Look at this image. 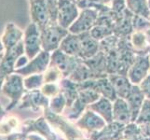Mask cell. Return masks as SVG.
Segmentation results:
<instances>
[{
    "mask_svg": "<svg viewBox=\"0 0 150 140\" xmlns=\"http://www.w3.org/2000/svg\"><path fill=\"white\" fill-rule=\"evenodd\" d=\"M42 111L43 116L49 122L51 127L63 134L66 140H75L76 138L84 137V132L81 131L76 125V123L74 124L67 117L63 116L62 114H56L52 112L49 107L45 108Z\"/></svg>",
    "mask_w": 150,
    "mask_h": 140,
    "instance_id": "cell-1",
    "label": "cell"
},
{
    "mask_svg": "<svg viewBox=\"0 0 150 140\" xmlns=\"http://www.w3.org/2000/svg\"><path fill=\"white\" fill-rule=\"evenodd\" d=\"M27 92L23 84V77L17 73H13L5 77L1 93L10 99L9 105L6 107L7 111H10L21 102L23 95Z\"/></svg>",
    "mask_w": 150,
    "mask_h": 140,
    "instance_id": "cell-2",
    "label": "cell"
},
{
    "mask_svg": "<svg viewBox=\"0 0 150 140\" xmlns=\"http://www.w3.org/2000/svg\"><path fill=\"white\" fill-rule=\"evenodd\" d=\"M68 34L69 30L62 27L58 23H50L41 30L42 50L50 53H53L60 48L62 41Z\"/></svg>",
    "mask_w": 150,
    "mask_h": 140,
    "instance_id": "cell-3",
    "label": "cell"
},
{
    "mask_svg": "<svg viewBox=\"0 0 150 140\" xmlns=\"http://www.w3.org/2000/svg\"><path fill=\"white\" fill-rule=\"evenodd\" d=\"M20 131L25 136L29 134H38L47 140H57L56 133L43 115L38 119H28L23 122Z\"/></svg>",
    "mask_w": 150,
    "mask_h": 140,
    "instance_id": "cell-4",
    "label": "cell"
},
{
    "mask_svg": "<svg viewBox=\"0 0 150 140\" xmlns=\"http://www.w3.org/2000/svg\"><path fill=\"white\" fill-rule=\"evenodd\" d=\"M23 45L25 55L31 60L37 56L42 50L41 42V30L37 24L31 23L23 32Z\"/></svg>",
    "mask_w": 150,
    "mask_h": 140,
    "instance_id": "cell-5",
    "label": "cell"
},
{
    "mask_svg": "<svg viewBox=\"0 0 150 140\" xmlns=\"http://www.w3.org/2000/svg\"><path fill=\"white\" fill-rule=\"evenodd\" d=\"M82 61L83 60L79 57L68 55L58 49L51 53L50 65L57 67L64 75V77H69Z\"/></svg>",
    "mask_w": 150,
    "mask_h": 140,
    "instance_id": "cell-6",
    "label": "cell"
},
{
    "mask_svg": "<svg viewBox=\"0 0 150 140\" xmlns=\"http://www.w3.org/2000/svg\"><path fill=\"white\" fill-rule=\"evenodd\" d=\"M98 17H99V11L97 9L93 8L81 9L79 17L69 27V32L76 35L90 32L96 24Z\"/></svg>",
    "mask_w": 150,
    "mask_h": 140,
    "instance_id": "cell-7",
    "label": "cell"
},
{
    "mask_svg": "<svg viewBox=\"0 0 150 140\" xmlns=\"http://www.w3.org/2000/svg\"><path fill=\"white\" fill-rule=\"evenodd\" d=\"M150 73L149 53L136 54L132 65L128 70L127 77L134 85H139L142 80Z\"/></svg>",
    "mask_w": 150,
    "mask_h": 140,
    "instance_id": "cell-8",
    "label": "cell"
},
{
    "mask_svg": "<svg viewBox=\"0 0 150 140\" xmlns=\"http://www.w3.org/2000/svg\"><path fill=\"white\" fill-rule=\"evenodd\" d=\"M50 53L41 50L37 56L29 60L24 66L15 70V73L23 76V77L34 74H43L50 66Z\"/></svg>",
    "mask_w": 150,
    "mask_h": 140,
    "instance_id": "cell-9",
    "label": "cell"
},
{
    "mask_svg": "<svg viewBox=\"0 0 150 140\" xmlns=\"http://www.w3.org/2000/svg\"><path fill=\"white\" fill-rule=\"evenodd\" d=\"M79 12L80 9L76 0H60L57 23L62 27L69 29V27L79 17Z\"/></svg>",
    "mask_w": 150,
    "mask_h": 140,
    "instance_id": "cell-10",
    "label": "cell"
},
{
    "mask_svg": "<svg viewBox=\"0 0 150 140\" xmlns=\"http://www.w3.org/2000/svg\"><path fill=\"white\" fill-rule=\"evenodd\" d=\"M76 125L81 131L90 136L92 133L102 130L106 125V122L97 113L91 110L90 108H87L81 117L76 122Z\"/></svg>",
    "mask_w": 150,
    "mask_h": 140,
    "instance_id": "cell-11",
    "label": "cell"
},
{
    "mask_svg": "<svg viewBox=\"0 0 150 140\" xmlns=\"http://www.w3.org/2000/svg\"><path fill=\"white\" fill-rule=\"evenodd\" d=\"M25 54L23 41L20 42L16 47L6 50L4 53L3 58L0 63V74L3 77H8L15 73L16 70V63L21 56Z\"/></svg>",
    "mask_w": 150,
    "mask_h": 140,
    "instance_id": "cell-12",
    "label": "cell"
},
{
    "mask_svg": "<svg viewBox=\"0 0 150 140\" xmlns=\"http://www.w3.org/2000/svg\"><path fill=\"white\" fill-rule=\"evenodd\" d=\"M50 107V98L45 96L40 90L27 91L24 93L18 107L20 109H29L33 111H38L39 109H45Z\"/></svg>",
    "mask_w": 150,
    "mask_h": 140,
    "instance_id": "cell-13",
    "label": "cell"
},
{
    "mask_svg": "<svg viewBox=\"0 0 150 140\" xmlns=\"http://www.w3.org/2000/svg\"><path fill=\"white\" fill-rule=\"evenodd\" d=\"M30 16L32 23L37 24L40 30L44 29L50 23H52L44 0H31Z\"/></svg>",
    "mask_w": 150,
    "mask_h": 140,
    "instance_id": "cell-14",
    "label": "cell"
},
{
    "mask_svg": "<svg viewBox=\"0 0 150 140\" xmlns=\"http://www.w3.org/2000/svg\"><path fill=\"white\" fill-rule=\"evenodd\" d=\"M125 125L116 122L106 123L102 130L91 134V140H120L122 139V130Z\"/></svg>",
    "mask_w": 150,
    "mask_h": 140,
    "instance_id": "cell-15",
    "label": "cell"
},
{
    "mask_svg": "<svg viewBox=\"0 0 150 140\" xmlns=\"http://www.w3.org/2000/svg\"><path fill=\"white\" fill-rule=\"evenodd\" d=\"M2 42L5 51L16 47L23 39V31L13 23H8L2 34Z\"/></svg>",
    "mask_w": 150,
    "mask_h": 140,
    "instance_id": "cell-16",
    "label": "cell"
},
{
    "mask_svg": "<svg viewBox=\"0 0 150 140\" xmlns=\"http://www.w3.org/2000/svg\"><path fill=\"white\" fill-rule=\"evenodd\" d=\"M81 40V49L79 58L83 61L92 58L100 51V41L91 37L90 32L79 35Z\"/></svg>",
    "mask_w": 150,
    "mask_h": 140,
    "instance_id": "cell-17",
    "label": "cell"
},
{
    "mask_svg": "<svg viewBox=\"0 0 150 140\" xmlns=\"http://www.w3.org/2000/svg\"><path fill=\"white\" fill-rule=\"evenodd\" d=\"M125 100L128 103L129 107L131 109L132 121V122H135L139 113H140L143 104L144 100H146V97H144L139 85H132L130 92H129V95L125 98Z\"/></svg>",
    "mask_w": 150,
    "mask_h": 140,
    "instance_id": "cell-18",
    "label": "cell"
},
{
    "mask_svg": "<svg viewBox=\"0 0 150 140\" xmlns=\"http://www.w3.org/2000/svg\"><path fill=\"white\" fill-rule=\"evenodd\" d=\"M113 122L126 125L132 121V113L125 99L117 97L113 102Z\"/></svg>",
    "mask_w": 150,
    "mask_h": 140,
    "instance_id": "cell-19",
    "label": "cell"
},
{
    "mask_svg": "<svg viewBox=\"0 0 150 140\" xmlns=\"http://www.w3.org/2000/svg\"><path fill=\"white\" fill-rule=\"evenodd\" d=\"M88 108L101 116L106 123L113 122V102L108 98L101 96L96 102L91 104Z\"/></svg>",
    "mask_w": 150,
    "mask_h": 140,
    "instance_id": "cell-20",
    "label": "cell"
},
{
    "mask_svg": "<svg viewBox=\"0 0 150 140\" xmlns=\"http://www.w3.org/2000/svg\"><path fill=\"white\" fill-rule=\"evenodd\" d=\"M108 79H109L112 86L114 87V90H115L117 97L125 99L133 85L129 80V77L126 75L109 74Z\"/></svg>",
    "mask_w": 150,
    "mask_h": 140,
    "instance_id": "cell-21",
    "label": "cell"
},
{
    "mask_svg": "<svg viewBox=\"0 0 150 140\" xmlns=\"http://www.w3.org/2000/svg\"><path fill=\"white\" fill-rule=\"evenodd\" d=\"M61 92L64 95L67 101V107H70L77 99L79 95V84L69 77H64L59 81Z\"/></svg>",
    "mask_w": 150,
    "mask_h": 140,
    "instance_id": "cell-22",
    "label": "cell"
},
{
    "mask_svg": "<svg viewBox=\"0 0 150 140\" xmlns=\"http://www.w3.org/2000/svg\"><path fill=\"white\" fill-rule=\"evenodd\" d=\"M59 49L68 55L79 57L81 49V40L79 35L72 34L69 32V34L62 41Z\"/></svg>",
    "mask_w": 150,
    "mask_h": 140,
    "instance_id": "cell-23",
    "label": "cell"
},
{
    "mask_svg": "<svg viewBox=\"0 0 150 140\" xmlns=\"http://www.w3.org/2000/svg\"><path fill=\"white\" fill-rule=\"evenodd\" d=\"M130 42L135 54H144L150 53V45L144 32L133 31L130 36Z\"/></svg>",
    "mask_w": 150,
    "mask_h": 140,
    "instance_id": "cell-24",
    "label": "cell"
},
{
    "mask_svg": "<svg viewBox=\"0 0 150 140\" xmlns=\"http://www.w3.org/2000/svg\"><path fill=\"white\" fill-rule=\"evenodd\" d=\"M127 9L133 15L150 19V6L148 0H125Z\"/></svg>",
    "mask_w": 150,
    "mask_h": 140,
    "instance_id": "cell-25",
    "label": "cell"
},
{
    "mask_svg": "<svg viewBox=\"0 0 150 140\" xmlns=\"http://www.w3.org/2000/svg\"><path fill=\"white\" fill-rule=\"evenodd\" d=\"M21 122L16 116L6 115L0 121V136H7L21 130Z\"/></svg>",
    "mask_w": 150,
    "mask_h": 140,
    "instance_id": "cell-26",
    "label": "cell"
},
{
    "mask_svg": "<svg viewBox=\"0 0 150 140\" xmlns=\"http://www.w3.org/2000/svg\"><path fill=\"white\" fill-rule=\"evenodd\" d=\"M143 134L140 127L136 122H130L123 127L122 139L125 140H141Z\"/></svg>",
    "mask_w": 150,
    "mask_h": 140,
    "instance_id": "cell-27",
    "label": "cell"
},
{
    "mask_svg": "<svg viewBox=\"0 0 150 140\" xmlns=\"http://www.w3.org/2000/svg\"><path fill=\"white\" fill-rule=\"evenodd\" d=\"M44 83L43 74H34L23 77V84L27 91L40 90Z\"/></svg>",
    "mask_w": 150,
    "mask_h": 140,
    "instance_id": "cell-28",
    "label": "cell"
},
{
    "mask_svg": "<svg viewBox=\"0 0 150 140\" xmlns=\"http://www.w3.org/2000/svg\"><path fill=\"white\" fill-rule=\"evenodd\" d=\"M90 34L91 35V37L95 38L98 41H102L103 39L106 38L107 37L114 35V30L113 28L107 26L105 24H100L96 23L94 25V27L90 31Z\"/></svg>",
    "mask_w": 150,
    "mask_h": 140,
    "instance_id": "cell-29",
    "label": "cell"
},
{
    "mask_svg": "<svg viewBox=\"0 0 150 140\" xmlns=\"http://www.w3.org/2000/svg\"><path fill=\"white\" fill-rule=\"evenodd\" d=\"M66 107H67L66 98L62 92H60L59 95H57L56 96L50 99L49 108L56 114H62L66 108Z\"/></svg>",
    "mask_w": 150,
    "mask_h": 140,
    "instance_id": "cell-30",
    "label": "cell"
},
{
    "mask_svg": "<svg viewBox=\"0 0 150 140\" xmlns=\"http://www.w3.org/2000/svg\"><path fill=\"white\" fill-rule=\"evenodd\" d=\"M44 82L50 83V82H59L62 79H64V75L62 72L55 66L50 65L48 69L44 73Z\"/></svg>",
    "mask_w": 150,
    "mask_h": 140,
    "instance_id": "cell-31",
    "label": "cell"
},
{
    "mask_svg": "<svg viewBox=\"0 0 150 140\" xmlns=\"http://www.w3.org/2000/svg\"><path fill=\"white\" fill-rule=\"evenodd\" d=\"M132 23L133 31L146 32L147 29L150 28V19L144 18L143 16H139V15H133Z\"/></svg>",
    "mask_w": 150,
    "mask_h": 140,
    "instance_id": "cell-32",
    "label": "cell"
},
{
    "mask_svg": "<svg viewBox=\"0 0 150 140\" xmlns=\"http://www.w3.org/2000/svg\"><path fill=\"white\" fill-rule=\"evenodd\" d=\"M40 91L48 98H52L59 95L61 92V88L59 82H50V83H44L43 86L40 88Z\"/></svg>",
    "mask_w": 150,
    "mask_h": 140,
    "instance_id": "cell-33",
    "label": "cell"
},
{
    "mask_svg": "<svg viewBox=\"0 0 150 140\" xmlns=\"http://www.w3.org/2000/svg\"><path fill=\"white\" fill-rule=\"evenodd\" d=\"M135 122L137 124L150 123V100L149 99L146 98Z\"/></svg>",
    "mask_w": 150,
    "mask_h": 140,
    "instance_id": "cell-34",
    "label": "cell"
},
{
    "mask_svg": "<svg viewBox=\"0 0 150 140\" xmlns=\"http://www.w3.org/2000/svg\"><path fill=\"white\" fill-rule=\"evenodd\" d=\"M47 6L49 13L50 15V19L52 23H57V16H58V7L60 0H44Z\"/></svg>",
    "mask_w": 150,
    "mask_h": 140,
    "instance_id": "cell-35",
    "label": "cell"
},
{
    "mask_svg": "<svg viewBox=\"0 0 150 140\" xmlns=\"http://www.w3.org/2000/svg\"><path fill=\"white\" fill-rule=\"evenodd\" d=\"M139 87L143 92L144 97L150 100V73L142 80L141 83L139 84Z\"/></svg>",
    "mask_w": 150,
    "mask_h": 140,
    "instance_id": "cell-36",
    "label": "cell"
},
{
    "mask_svg": "<svg viewBox=\"0 0 150 140\" xmlns=\"http://www.w3.org/2000/svg\"><path fill=\"white\" fill-rule=\"evenodd\" d=\"M24 134L22 132H16L10 134H7V136H0V140H22L25 139Z\"/></svg>",
    "mask_w": 150,
    "mask_h": 140,
    "instance_id": "cell-37",
    "label": "cell"
},
{
    "mask_svg": "<svg viewBox=\"0 0 150 140\" xmlns=\"http://www.w3.org/2000/svg\"><path fill=\"white\" fill-rule=\"evenodd\" d=\"M138 125L140 127L143 136L150 138V123H142V124H138Z\"/></svg>",
    "mask_w": 150,
    "mask_h": 140,
    "instance_id": "cell-38",
    "label": "cell"
},
{
    "mask_svg": "<svg viewBox=\"0 0 150 140\" xmlns=\"http://www.w3.org/2000/svg\"><path fill=\"white\" fill-rule=\"evenodd\" d=\"M26 140H47L46 138H44L43 136H41L40 134H29L25 137Z\"/></svg>",
    "mask_w": 150,
    "mask_h": 140,
    "instance_id": "cell-39",
    "label": "cell"
},
{
    "mask_svg": "<svg viewBox=\"0 0 150 140\" xmlns=\"http://www.w3.org/2000/svg\"><path fill=\"white\" fill-rule=\"evenodd\" d=\"M7 113H8V111L6 109H4L1 106V104H0V121H1L2 119L7 115Z\"/></svg>",
    "mask_w": 150,
    "mask_h": 140,
    "instance_id": "cell-40",
    "label": "cell"
},
{
    "mask_svg": "<svg viewBox=\"0 0 150 140\" xmlns=\"http://www.w3.org/2000/svg\"><path fill=\"white\" fill-rule=\"evenodd\" d=\"M4 81H5V77H3L1 74H0V93H1V89H2Z\"/></svg>",
    "mask_w": 150,
    "mask_h": 140,
    "instance_id": "cell-41",
    "label": "cell"
},
{
    "mask_svg": "<svg viewBox=\"0 0 150 140\" xmlns=\"http://www.w3.org/2000/svg\"><path fill=\"white\" fill-rule=\"evenodd\" d=\"M144 34H146V37L147 41H148V43H149V45H150V28L147 29V30L146 31V32H144Z\"/></svg>",
    "mask_w": 150,
    "mask_h": 140,
    "instance_id": "cell-42",
    "label": "cell"
},
{
    "mask_svg": "<svg viewBox=\"0 0 150 140\" xmlns=\"http://www.w3.org/2000/svg\"><path fill=\"white\" fill-rule=\"evenodd\" d=\"M5 53V47L3 45L2 39L0 38V53Z\"/></svg>",
    "mask_w": 150,
    "mask_h": 140,
    "instance_id": "cell-43",
    "label": "cell"
},
{
    "mask_svg": "<svg viewBox=\"0 0 150 140\" xmlns=\"http://www.w3.org/2000/svg\"><path fill=\"white\" fill-rule=\"evenodd\" d=\"M75 140H91L90 138H86V137H81V138H76Z\"/></svg>",
    "mask_w": 150,
    "mask_h": 140,
    "instance_id": "cell-44",
    "label": "cell"
},
{
    "mask_svg": "<svg viewBox=\"0 0 150 140\" xmlns=\"http://www.w3.org/2000/svg\"><path fill=\"white\" fill-rule=\"evenodd\" d=\"M3 55H4V53H0V63H1V61H2V58H3Z\"/></svg>",
    "mask_w": 150,
    "mask_h": 140,
    "instance_id": "cell-45",
    "label": "cell"
},
{
    "mask_svg": "<svg viewBox=\"0 0 150 140\" xmlns=\"http://www.w3.org/2000/svg\"><path fill=\"white\" fill-rule=\"evenodd\" d=\"M141 140H150V138H147V137H144V136H143Z\"/></svg>",
    "mask_w": 150,
    "mask_h": 140,
    "instance_id": "cell-46",
    "label": "cell"
},
{
    "mask_svg": "<svg viewBox=\"0 0 150 140\" xmlns=\"http://www.w3.org/2000/svg\"><path fill=\"white\" fill-rule=\"evenodd\" d=\"M148 2H149V6H150V0H148Z\"/></svg>",
    "mask_w": 150,
    "mask_h": 140,
    "instance_id": "cell-47",
    "label": "cell"
},
{
    "mask_svg": "<svg viewBox=\"0 0 150 140\" xmlns=\"http://www.w3.org/2000/svg\"><path fill=\"white\" fill-rule=\"evenodd\" d=\"M120 140H125V139H120Z\"/></svg>",
    "mask_w": 150,
    "mask_h": 140,
    "instance_id": "cell-48",
    "label": "cell"
},
{
    "mask_svg": "<svg viewBox=\"0 0 150 140\" xmlns=\"http://www.w3.org/2000/svg\"><path fill=\"white\" fill-rule=\"evenodd\" d=\"M149 56H150V53H149Z\"/></svg>",
    "mask_w": 150,
    "mask_h": 140,
    "instance_id": "cell-49",
    "label": "cell"
},
{
    "mask_svg": "<svg viewBox=\"0 0 150 140\" xmlns=\"http://www.w3.org/2000/svg\"><path fill=\"white\" fill-rule=\"evenodd\" d=\"M29 1H31V0H29Z\"/></svg>",
    "mask_w": 150,
    "mask_h": 140,
    "instance_id": "cell-50",
    "label": "cell"
}]
</instances>
